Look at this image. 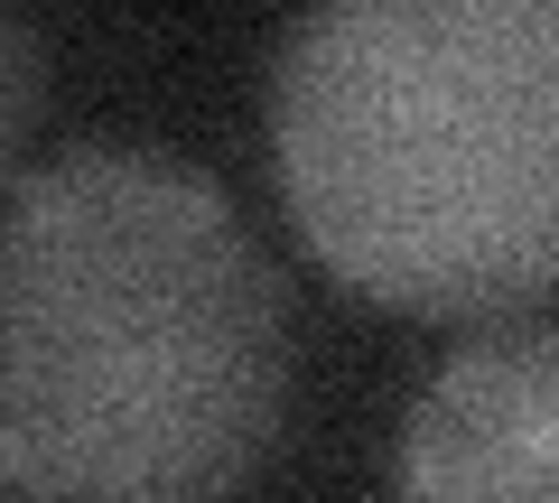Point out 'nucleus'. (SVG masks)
Returning a JSON list of instances; mask_svg holds the SVG:
<instances>
[{
    "instance_id": "7ed1b4c3",
    "label": "nucleus",
    "mask_w": 559,
    "mask_h": 503,
    "mask_svg": "<svg viewBox=\"0 0 559 503\" xmlns=\"http://www.w3.org/2000/svg\"><path fill=\"white\" fill-rule=\"evenodd\" d=\"M392 503H559V326H485L419 383Z\"/></svg>"
},
{
    "instance_id": "20e7f679",
    "label": "nucleus",
    "mask_w": 559,
    "mask_h": 503,
    "mask_svg": "<svg viewBox=\"0 0 559 503\" xmlns=\"http://www.w3.org/2000/svg\"><path fill=\"white\" fill-rule=\"evenodd\" d=\"M38 94H47V57H38V38H28V20L0 0V178H10V159H20L28 131H38Z\"/></svg>"
},
{
    "instance_id": "f03ea898",
    "label": "nucleus",
    "mask_w": 559,
    "mask_h": 503,
    "mask_svg": "<svg viewBox=\"0 0 559 503\" xmlns=\"http://www.w3.org/2000/svg\"><path fill=\"white\" fill-rule=\"evenodd\" d=\"M299 242L411 318L559 289V0H308L271 65Z\"/></svg>"
},
{
    "instance_id": "f257e3e1",
    "label": "nucleus",
    "mask_w": 559,
    "mask_h": 503,
    "mask_svg": "<svg viewBox=\"0 0 559 503\" xmlns=\"http://www.w3.org/2000/svg\"><path fill=\"white\" fill-rule=\"evenodd\" d=\"M289 420V299L205 168L66 149L0 215V503H234Z\"/></svg>"
}]
</instances>
